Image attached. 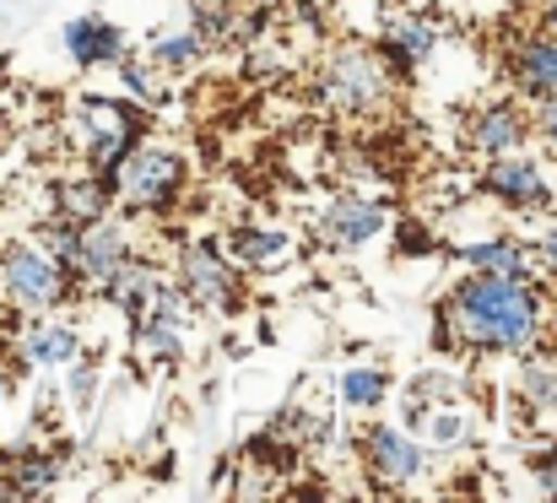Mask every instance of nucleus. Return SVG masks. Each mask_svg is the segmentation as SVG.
Returning a JSON list of instances; mask_svg holds the SVG:
<instances>
[{
    "label": "nucleus",
    "mask_w": 557,
    "mask_h": 503,
    "mask_svg": "<svg viewBox=\"0 0 557 503\" xmlns=\"http://www.w3.org/2000/svg\"><path fill=\"white\" fill-rule=\"evenodd\" d=\"M455 346L471 352H515L525 357L547 335V293L531 277H493V271H466L449 282V293L433 309Z\"/></svg>",
    "instance_id": "f257e3e1"
},
{
    "label": "nucleus",
    "mask_w": 557,
    "mask_h": 503,
    "mask_svg": "<svg viewBox=\"0 0 557 503\" xmlns=\"http://www.w3.org/2000/svg\"><path fill=\"white\" fill-rule=\"evenodd\" d=\"M76 277H65L49 249L38 238H16L0 249V298L16 309V315H54L60 304L76 298Z\"/></svg>",
    "instance_id": "f03ea898"
},
{
    "label": "nucleus",
    "mask_w": 557,
    "mask_h": 503,
    "mask_svg": "<svg viewBox=\"0 0 557 503\" xmlns=\"http://www.w3.org/2000/svg\"><path fill=\"white\" fill-rule=\"evenodd\" d=\"M389 65L373 54V49H336L325 65H320V98L342 114H369L389 103Z\"/></svg>",
    "instance_id": "7ed1b4c3"
},
{
    "label": "nucleus",
    "mask_w": 557,
    "mask_h": 503,
    "mask_svg": "<svg viewBox=\"0 0 557 503\" xmlns=\"http://www.w3.org/2000/svg\"><path fill=\"white\" fill-rule=\"evenodd\" d=\"M180 293L189 298V309H244V282H238V266L227 260L222 244L211 238H195L180 249Z\"/></svg>",
    "instance_id": "20e7f679"
},
{
    "label": "nucleus",
    "mask_w": 557,
    "mask_h": 503,
    "mask_svg": "<svg viewBox=\"0 0 557 503\" xmlns=\"http://www.w3.org/2000/svg\"><path fill=\"white\" fill-rule=\"evenodd\" d=\"M185 189V158L169 147H136L120 168V200L131 211H169Z\"/></svg>",
    "instance_id": "39448f33"
},
{
    "label": "nucleus",
    "mask_w": 557,
    "mask_h": 503,
    "mask_svg": "<svg viewBox=\"0 0 557 503\" xmlns=\"http://www.w3.org/2000/svg\"><path fill=\"white\" fill-rule=\"evenodd\" d=\"M358 455H363L369 477L384 482V488H406V482H417L428 471V444L411 428H400V422H369L358 433Z\"/></svg>",
    "instance_id": "423d86ee"
},
{
    "label": "nucleus",
    "mask_w": 557,
    "mask_h": 503,
    "mask_svg": "<svg viewBox=\"0 0 557 503\" xmlns=\"http://www.w3.org/2000/svg\"><path fill=\"white\" fill-rule=\"evenodd\" d=\"M482 195L498 200L504 211H525V217L553 211V179H547V168L536 163V158H525V152L487 158V168H482Z\"/></svg>",
    "instance_id": "0eeeda50"
},
{
    "label": "nucleus",
    "mask_w": 557,
    "mask_h": 503,
    "mask_svg": "<svg viewBox=\"0 0 557 503\" xmlns=\"http://www.w3.org/2000/svg\"><path fill=\"white\" fill-rule=\"evenodd\" d=\"M384 228H389V211L373 195H336L320 211V244L325 249H363Z\"/></svg>",
    "instance_id": "6e6552de"
},
{
    "label": "nucleus",
    "mask_w": 557,
    "mask_h": 503,
    "mask_svg": "<svg viewBox=\"0 0 557 503\" xmlns=\"http://www.w3.org/2000/svg\"><path fill=\"white\" fill-rule=\"evenodd\" d=\"M509 82L520 98H547L557 93V33H525L509 49Z\"/></svg>",
    "instance_id": "1a4fd4ad"
},
{
    "label": "nucleus",
    "mask_w": 557,
    "mask_h": 503,
    "mask_svg": "<svg viewBox=\"0 0 557 503\" xmlns=\"http://www.w3.org/2000/svg\"><path fill=\"white\" fill-rule=\"evenodd\" d=\"M33 326L16 335V357L27 368H65L71 357H82V331L71 320H49V315H27Z\"/></svg>",
    "instance_id": "9d476101"
},
{
    "label": "nucleus",
    "mask_w": 557,
    "mask_h": 503,
    "mask_svg": "<svg viewBox=\"0 0 557 503\" xmlns=\"http://www.w3.org/2000/svg\"><path fill=\"white\" fill-rule=\"evenodd\" d=\"M65 54H71V65L98 71V65H114L120 54H131V44L109 16H76V22H65Z\"/></svg>",
    "instance_id": "9b49d317"
},
{
    "label": "nucleus",
    "mask_w": 557,
    "mask_h": 503,
    "mask_svg": "<svg viewBox=\"0 0 557 503\" xmlns=\"http://www.w3.org/2000/svg\"><path fill=\"white\" fill-rule=\"evenodd\" d=\"M125 255H131V233H125V222H120L114 211L98 217V222H82V266H76L82 282L98 287Z\"/></svg>",
    "instance_id": "f8f14e48"
},
{
    "label": "nucleus",
    "mask_w": 557,
    "mask_h": 503,
    "mask_svg": "<svg viewBox=\"0 0 557 503\" xmlns=\"http://www.w3.org/2000/svg\"><path fill=\"white\" fill-rule=\"evenodd\" d=\"M158 277H163V271H158L152 260H141V255L131 249V255H125V260H120V266H114V271H109L103 282H98V293H103V298H109V304H114V309H120V315H125L131 326H136V320L147 315V298H152Z\"/></svg>",
    "instance_id": "ddd939ff"
},
{
    "label": "nucleus",
    "mask_w": 557,
    "mask_h": 503,
    "mask_svg": "<svg viewBox=\"0 0 557 503\" xmlns=\"http://www.w3.org/2000/svg\"><path fill=\"white\" fill-rule=\"evenodd\" d=\"M433 49H438V27H433L428 16H400V22L379 38V60L389 65L395 82H400L406 71H417Z\"/></svg>",
    "instance_id": "4468645a"
},
{
    "label": "nucleus",
    "mask_w": 557,
    "mask_h": 503,
    "mask_svg": "<svg viewBox=\"0 0 557 503\" xmlns=\"http://www.w3.org/2000/svg\"><path fill=\"white\" fill-rule=\"evenodd\" d=\"M531 142V120L515 109V103H487L471 114V147L482 158H498V152H520Z\"/></svg>",
    "instance_id": "2eb2a0df"
},
{
    "label": "nucleus",
    "mask_w": 557,
    "mask_h": 503,
    "mask_svg": "<svg viewBox=\"0 0 557 503\" xmlns=\"http://www.w3.org/2000/svg\"><path fill=\"white\" fill-rule=\"evenodd\" d=\"M455 260H460L466 271H493V277H531V271H536V266H531V249H525L520 238H509V233H498V238H471V244L455 249Z\"/></svg>",
    "instance_id": "dca6fc26"
},
{
    "label": "nucleus",
    "mask_w": 557,
    "mask_h": 503,
    "mask_svg": "<svg viewBox=\"0 0 557 503\" xmlns=\"http://www.w3.org/2000/svg\"><path fill=\"white\" fill-rule=\"evenodd\" d=\"M82 142L103 136V131H147V103H125V98H76L71 109Z\"/></svg>",
    "instance_id": "f3484780"
},
{
    "label": "nucleus",
    "mask_w": 557,
    "mask_h": 503,
    "mask_svg": "<svg viewBox=\"0 0 557 503\" xmlns=\"http://www.w3.org/2000/svg\"><path fill=\"white\" fill-rule=\"evenodd\" d=\"M227 260L244 271V266H276V260H287L293 255V233H282V228H255V222H244V228H233L227 233Z\"/></svg>",
    "instance_id": "a211bd4d"
},
{
    "label": "nucleus",
    "mask_w": 557,
    "mask_h": 503,
    "mask_svg": "<svg viewBox=\"0 0 557 503\" xmlns=\"http://www.w3.org/2000/svg\"><path fill=\"white\" fill-rule=\"evenodd\" d=\"M0 471H5V482H11L16 499H38V493L60 488L65 461H54V455H44V450H22V455H11V466H0Z\"/></svg>",
    "instance_id": "6ab92c4d"
},
{
    "label": "nucleus",
    "mask_w": 557,
    "mask_h": 503,
    "mask_svg": "<svg viewBox=\"0 0 557 503\" xmlns=\"http://www.w3.org/2000/svg\"><path fill=\"white\" fill-rule=\"evenodd\" d=\"M417 433H422V444H433V450H466L471 439H476V417L466 412V406H428L422 412V422H417Z\"/></svg>",
    "instance_id": "aec40b11"
},
{
    "label": "nucleus",
    "mask_w": 557,
    "mask_h": 503,
    "mask_svg": "<svg viewBox=\"0 0 557 503\" xmlns=\"http://www.w3.org/2000/svg\"><path fill=\"white\" fill-rule=\"evenodd\" d=\"M136 352H141L152 368H180V363H185V326L158 320V315H141V320H136Z\"/></svg>",
    "instance_id": "412c9836"
},
{
    "label": "nucleus",
    "mask_w": 557,
    "mask_h": 503,
    "mask_svg": "<svg viewBox=\"0 0 557 503\" xmlns=\"http://www.w3.org/2000/svg\"><path fill=\"white\" fill-rule=\"evenodd\" d=\"M520 401H525V412H536V417H557V357H542L536 346L525 352Z\"/></svg>",
    "instance_id": "4be33fe9"
},
{
    "label": "nucleus",
    "mask_w": 557,
    "mask_h": 503,
    "mask_svg": "<svg viewBox=\"0 0 557 503\" xmlns=\"http://www.w3.org/2000/svg\"><path fill=\"white\" fill-rule=\"evenodd\" d=\"M109 206H114V195H109L92 173H87V179H71V184L54 189V211L71 217V222H98V217H109Z\"/></svg>",
    "instance_id": "5701e85b"
},
{
    "label": "nucleus",
    "mask_w": 557,
    "mask_h": 503,
    "mask_svg": "<svg viewBox=\"0 0 557 503\" xmlns=\"http://www.w3.org/2000/svg\"><path fill=\"white\" fill-rule=\"evenodd\" d=\"M38 244L49 249V260L65 271V277H76V266H82V222H71V217H49L44 228H38ZM82 282V277H76Z\"/></svg>",
    "instance_id": "b1692460"
},
{
    "label": "nucleus",
    "mask_w": 557,
    "mask_h": 503,
    "mask_svg": "<svg viewBox=\"0 0 557 503\" xmlns=\"http://www.w3.org/2000/svg\"><path fill=\"white\" fill-rule=\"evenodd\" d=\"M200 54H206V38H200V27L158 33V38L147 44V60H152V65H169V71H189V65H200Z\"/></svg>",
    "instance_id": "393cba45"
},
{
    "label": "nucleus",
    "mask_w": 557,
    "mask_h": 503,
    "mask_svg": "<svg viewBox=\"0 0 557 503\" xmlns=\"http://www.w3.org/2000/svg\"><path fill=\"white\" fill-rule=\"evenodd\" d=\"M384 395H389V373H384L379 363H358V368L342 373V401H347L352 412H373Z\"/></svg>",
    "instance_id": "a878e982"
},
{
    "label": "nucleus",
    "mask_w": 557,
    "mask_h": 503,
    "mask_svg": "<svg viewBox=\"0 0 557 503\" xmlns=\"http://www.w3.org/2000/svg\"><path fill=\"white\" fill-rule=\"evenodd\" d=\"M114 71H120V87H125L136 103H158V82H152V65H147V60L120 54V60H114Z\"/></svg>",
    "instance_id": "bb28decb"
},
{
    "label": "nucleus",
    "mask_w": 557,
    "mask_h": 503,
    "mask_svg": "<svg viewBox=\"0 0 557 503\" xmlns=\"http://www.w3.org/2000/svg\"><path fill=\"white\" fill-rule=\"evenodd\" d=\"M65 395H71L82 412L92 406V395H98V363H92V357H71V363H65Z\"/></svg>",
    "instance_id": "cd10ccee"
},
{
    "label": "nucleus",
    "mask_w": 557,
    "mask_h": 503,
    "mask_svg": "<svg viewBox=\"0 0 557 503\" xmlns=\"http://www.w3.org/2000/svg\"><path fill=\"white\" fill-rule=\"evenodd\" d=\"M531 266H542L547 277H557V222H547V228L536 233V244H531Z\"/></svg>",
    "instance_id": "c85d7f7f"
},
{
    "label": "nucleus",
    "mask_w": 557,
    "mask_h": 503,
    "mask_svg": "<svg viewBox=\"0 0 557 503\" xmlns=\"http://www.w3.org/2000/svg\"><path fill=\"white\" fill-rule=\"evenodd\" d=\"M531 120H536L531 131H536V136H542V142H547V147L557 152V93L536 98V114H531Z\"/></svg>",
    "instance_id": "c756f323"
},
{
    "label": "nucleus",
    "mask_w": 557,
    "mask_h": 503,
    "mask_svg": "<svg viewBox=\"0 0 557 503\" xmlns=\"http://www.w3.org/2000/svg\"><path fill=\"white\" fill-rule=\"evenodd\" d=\"M531 477H536V488H542L547 499H557V450H547V455L531 461Z\"/></svg>",
    "instance_id": "7c9ffc66"
},
{
    "label": "nucleus",
    "mask_w": 557,
    "mask_h": 503,
    "mask_svg": "<svg viewBox=\"0 0 557 503\" xmlns=\"http://www.w3.org/2000/svg\"><path fill=\"white\" fill-rule=\"evenodd\" d=\"M433 249V233L422 222H400V255H428Z\"/></svg>",
    "instance_id": "2f4dec72"
},
{
    "label": "nucleus",
    "mask_w": 557,
    "mask_h": 503,
    "mask_svg": "<svg viewBox=\"0 0 557 503\" xmlns=\"http://www.w3.org/2000/svg\"><path fill=\"white\" fill-rule=\"evenodd\" d=\"M542 22H547V33H557V0H547V5H542Z\"/></svg>",
    "instance_id": "473e14b6"
},
{
    "label": "nucleus",
    "mask_w": 557,
    "mask_h": 503,
    "mask_svg": "<svg viewBox=\"0 0 557 503\" xmlns=\"http://www.w3.org/2000/svg\"><path fill=\"white\" fill-rule=\"evenodd\" d=\"M553 206H557V179H553Z\"/></svg>",
    "instance_id": "72a5a7b5"
}]
</instances>
